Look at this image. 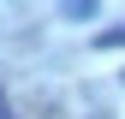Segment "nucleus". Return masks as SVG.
<instances>
[{"label": "nucleus", "instance_id": "2", "mask_svg": "<svg viewBox=\"0 0 125 119\" xmlns=\"http://www.w3.org/2000/svg\"><path fill=\"white\" fill-rule=\"evenodd\" d=\"M95 48H107V54H119V48H125V24H113V30H101V36H95Z\"/></svg>", "mask_w": 125, "mask_h": 119}, {"label": "nucleus", "instance_id": "4", "mask_svg": "<svg viewBox=\"0 0 125 119\" xmlns=\"http://www.w3.org/2000/svg\"><path fill=\"white\" fill-rule=\"evenodd\" d=\"M119 83H125V71H119Z\"/></svg>", "mask_w": 125, "mask_h": 119}, {"label": "nucleus", "instance_id": "1", "mask_svg": "<svg viewBox=\"0 0 125 119\" xmlns=\"http://www.w3.org/2000/svg\"><path fill=\"white\" fill-rule=\"evenodd\" d=\"M101 0H60V18H95Z\"/></svg>", "mask_w": 125, "mask_h": 119}, {"label": "nucleus", "instance_id": "3", "mask_svg": "<svg viewBox=\"0 0 125 119\" xmlns=\"http://www.w3.org/2000/svg\"><path fill=\"white\" fill-rule=\"evenodd\" d=\"M0 119H18V113H12V101H6V89H0Z\"/></svg>", "mask_w": 125, "mask_h": 119}]
</instances>
